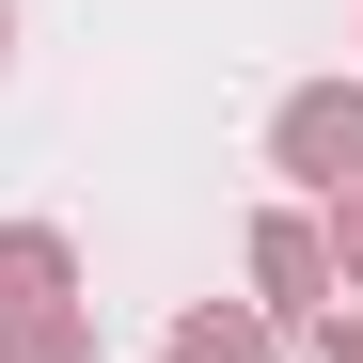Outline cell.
<instances>
[{
    "instance_id": "obj_4",
    "label": "cell",
    "mask_w": 363,
    "mask_h": 363,
    "mask_svg": "<svg viewBox=\"0 0 363 363\" xmlns=\"http://www.w3.org/2000/svg\"><path fill=\"white\" fill-rule=\"evenodd\" d=\"M174 363H284L253 316H190V332H174Z\"/></svg>"
},
{
    "instance_id": "obj_2",
    "label": "cell",
    "mask_w": 363,
    "mask_h": 363,
    "mask_svg": "<svg viewBox=\"0 0 363 363\" xmlns=\"http://www.w3.org/2000/svg\"><path fill=\"white\" fill-rule=\"evenodd\" d=\"M16 316H64V237H48V221L0 237V332H16Z\"/></svg>"
},
{
    "instance_id": "obj_1",
    "label": "cell",
    "mask_w": 363,
    "mask_h": 363,
    "mask_svg": "<svg viewBox=\"0 0 363 363\" xmlns=\"http://www.w3.org/2000/svg\"><path fill=\"white\" fill-rule=\"evenodd\" d=\"M269 158L300 174V190H363V79H316V95H284Z\"/></svg>"
},
{
    "instance_id": "obj_3",
    "label": "cell",
    "mask_w": 363,
    "mask_h": 363,
    "mask_svg": "<svg viewBox=\"0 0 363 363\" xmlns=\"http://www.w3.org/2000/svg\"><path fill=\"white\" fill-rule=\"evenodd\" d=\"M253 284H269L284 316H300V300L332 284V237H316V221H253Z\"/></svg>"
},
{
    "instance_id": "obj_5",
    "label": "cell",
    "mask_w": 363,
    "mask_h": 363,
    "mask_svg": "<svg viewBox=\"0 0 363 363\" xmlns=\"http://www.w3.org/2000/svg\"><path fill=\"white\" fill-rule=\"evenodd\" d=\"M0 363H79V316H16V332H0Z\"/></svg>"
},
{
    "instance_id": "obj_6",
    "label": "cell",
    "mask_w": 363,
    "mask_h": 363,
    "mask_svg": "<svg viewBox=\"0 0 363 363\" xmlns=\"http://www.w3.org/2000/svg\"><path fill=\"white\" fill-rule=\"evenodd\" d=\"M332 206H347V221H332V237H347V284H363V190H332Z\"/></svg>"
},
{
    "instance_id": "obj_7",
    "label": "cell",
    "mask_w": 363,
    "mask_h": 363,
    "mask_svg": "<svg viewBox=\"0 0 363 363\" xmlns=\"http://www.w3.org/2000/svg\"><path fill=\"white\" fill-rule=\"evenodd\" d=\"M332 363H363V332H332Z\"/></svg>"
}]
</instances>
